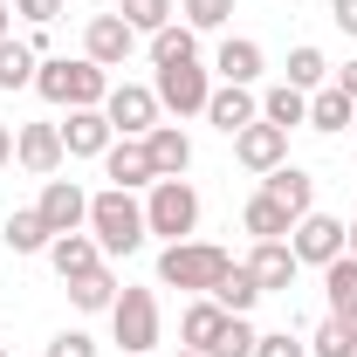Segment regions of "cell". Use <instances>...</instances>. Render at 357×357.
Segmentation results:
<instances>
[{"mask_svg": "<svg viewBox=\"0 0 357 357\" xmlns=\"http://www.w3.org/2000/svg\"><path fill=\"white\" fill-rule=\"evenodd\" d=\"M35 89H42L48 103H69V110H103V96H110V69H96L89 55H42Z\"/></svg>", "mask_w": 357, "mask_h": 357, "instance_id": "6da1fadb", "label": "cell"}, {"mask_svg": "<svg viewBox=\"0 0 357 357\" xmlns=\"http://www.w3.org/2000/svg\"><path fill=\"white\" fill-rule=\"evenodd\" d=\"M89 234L103 255H137L144 248V206L124 185H103V192H89Z\"/></svg>", "mask_w": 357, "mask_h": 357, "instance_id": "7a4b0ae2", "label": "cell"}, {"mask_svg": "<svg viewBox=\"0 0 357 357\" xmlns=\"http://www.w3.org/2000/svg\"><path fill=\"white\" fill-rule=\"evenodd\" d=\"M234 255L213 248V241H172L165 255H158V282L165 289H192V296H213V282H220Z\"/></svg>", "mask_w": 357, "mask_h": 357, "instance_id": "3957f363", "label": "cell"}, {"mask_svg": "<svg viewBox=\"0 0 357 357\" xmlns=\"http://www.w3.org/2000/svg\"><path fill=\"white\" fill-rule=\"evenodd\" d=\"M192 227H199V192L185 178H158L144 199V234H158L172 248V241H192Z\"/></svg>", "mask_w": 357, "mask_h": 357, "instance_id": "277c9868", "label": "cell"}, {"mask_svg": "<svg viewBox=\"0 0 357 357\" xmlns=\"http://www.w3.org/2000/svg\"><path fill=\"white\" fill-rule=\"evenodd\" d=\"M103 117H110V131H117V137H151V131H158V117H165V103H158V89H144V83H110Z\"/></svg>", "mask_w": 357, "mask_h": 357, "instance_id": "5b68a950", "label": "cell"}, {"mask_svg": "<svg viewBox=\"0 0 357 357\" xmlns=\"http://www.w3.org/2000/svg\"><path fill=\"white\" fill-rule=\"evenodd\" d=\"M110 330H117L124 351H158V296H151V289H117Z\"/></svg>", "mask_w": 357, "mask_h": 357, "instance_id": "8992f818", "label": "cell"}, {"mask_svg": "<svg viewBox=\"0 0 357 357\" xmlns=\"http://www.w3.org/2000/svg\"><path fill=\"white\" fill-rule=\"evenodd\" d=\"M151 89H158V103H165L172 117H206V96H213L206 69H199V55H192V62H165Z\"/></svg>", "mask_w": 357, "mask_h": 357, "instance_id": "52a82bcc", "label": "cell"}, {"mask_svg": "<svg viewBox=\"0 0 357 357\" xmlns=\"http://www.w3.org/2000/svg\"><path fill=\"white\" fill-rule=\"evenodd\" d=\"M131 48H137V28L110 7V14H89V28H83V55L96 62V69H124L131 62Z\"/></svg>", "mask_w": 357, "mask_h": 357, "instance_id": "ba28073f", "label": "cell"}, {"mask_svg": "<svg viewBox=\"0 0 357 357\" xmlns=\"http://www.w3.org/2000/svg\"><path fill=\"white\" fill-rule=\"evenodd\" d=\"M35 213L48 220V234H83V227H89V192L76 185V178H42Z\"/></svg>", "mask_w": 357, "mask_h": 357, "instance_id": "9c48e42d", "label": "cell"}, {"mask_svg": "<svg viewBox=\"0 0 357 357\" xmlns=\"http://www.w3.org/2000/svg\"><path fill=\"white\" fill-rule=\"evenodd\" d=\"M289 248H296V261L303 268H330L344 255V220H330V213H303V220L289 227Z\"/></svg>", "mask_w": 357, "mask_h": 357, "instance_id": "30bf717a", "label": "cell"}, {"mask_svg": "<svg viewBox=\"0 0 357 357\" xmlns=\"http://www.w3.org/2000/svg\"><path fill=\"white\" fill-rule=\"evenodd\" d=\"M234 158H241V165H248V172H275V165H289V131H282V124H268V117H255V124H248V131L234 137Z\"/></svg>", "mask_w": 357, "mask_h": 357, "instance_id": "8fae6325", "label": "cell"}, {"mask_svg": "<svg viewBox=\"0 0 357 357\" xmlns=\"http://www.w3.org/2000/svg\"><path fill=\"white\" fill-rule=\"evenodd\" d=\"M14 158H21V172L35 178H55L62 172V124H21V137H14Z\"/></svg>", "mask_w": 357, "mask_h": 357, "instance_id": "7c38bea8", "label": "cell"}, {"mask_svg": "<svg viewBox=\"0 0 357 357\" xmlns=\"http://www.w3.org/2000/svg\"><path fill=\"white\" fill-rule=\"evenodd\" d=\"M241 268L261 282V296H282V289H296V275H303V261H296V248H289V241H255V255H248Z\"/></svg>", "mask_w": 357, "mask_h": 357, "instance_id": "4fadbf2b", "label": "cell"}, {"mask_svg": "<svg viewBox=\"0 0 357 357\" xmlns=\"http://www.w3.org/2000/svg\"><path fill=\"white\" fill-rule=\"evenodd\" d=\"M255 117H261V96H255V89H241V83H220L213 96H206V124L227 131V137H241Z\"/></svg>", "mask_w": 357, "mask_h": 357, "instance_id": "5bb4252c", "label": "cell"}, {"mask_svg": "<svg viewBox=\"0 0 357 357\" xmlns=\"http://www.w3.org/2000/svg\"><path fill=\"white\" fill-rule=\"evenodd\" d=\"M261 192L289 213V220H303V213H316V178L303 172V165H275V172L261 178Z\"/></svg>", "mask_w": 357, "mask_h": 357, "instance_id": "9a60e30c", "label": "cell"}, {"mask_svg": "<svg viewBox=\"0 0 357 357\" xmlns=\"http://www.w3.org/2000/svg\"><path fill=\"white\" fill-rule=\"evenodd\" d=\"M110 144H117V131H110L103 110H69V124H62V151L69 158H103Z\"/></svg>", "mask_w": 357, "mask_h": 357, "instance_id": "2e32d148", "label": "cell"}, {"mask_svg": "<svg viewBox=\"0 0 357 357\" xmlns=\"http://www.w3.org/2000/svg\"><path fill=\"white\" fill-rule=\"evenodd\" d=\"M103 172H110V185H124V192H137V185H158L144 137H117V144L103 151Z\"/></svg>", "mask_w": 357, "mask_h": 357, "instance_id": "e0dca14e", "label": "cell"}, {"mask_svg": "<svg viewBox=\"0 0 357 357\" xmlns=\"http://www.w3.org/2000/svg\"><path fill=\"white\" fill-rule=\"evenodd\" d=\"M48 261L62 282H76V275H96L103 268V248H96V234H55L48 241Z\"/></svg>", "mask_w": 357, "mask_h": 357, "instance_id": "ac0fdd59", "label": "cell"}, {"mask_svg": "<svg viewBox=\"0 0 357 357\" xmlns=\"http://www.w3.org/2000/svg\"><path fill=\"white\" fill-rule=\"evenodd\" d=\"M144 151H151V172L158 178H185V165H192V137L178 131V124H158V131L144 137Z\"/></svg>", "mask_w": 357, "mask_h": 357, "instance_id": "d6986e66", "label": "cell"}, {"mask_svg": "<svg viewBox=\"0 0 357 357\" xmlns=\"http://www.w3.org/2000/svg\"><path fill=\"white\" fill-rule=\"evenodd\" d=\"M213 69H220V83L255 89V76H261V42H248V35H227L220 55H213Z\"/></svg>", "mask_w": 357, "mask_h": 357, "instance_id": "ffe728a7", "label": "cell"}, {"mask_svg": "<svg viewBox=\"0 0 357 357\" xmlns=\"http://www.w3.org/2000/svg\"><path fill=\"white\" fill-rule=\"evenodd\" d=\"M220 330H227V310L213 303V296H199L192 310L178 316V344H185V351H213V337H220Z\"/></svg>", "mask_w": 357, "mask_h": 357, "instance_id": "44dd1931", "label": "cell"}, {"mask_svg": "<svg viewBox=\"0 0 357 357\" xmlns=\"http://www.w3.org/2000/svg\"><path fill=\"white\" fill-rule=\"evenodd\" d=\"M351 117H357V103H351V96H344V89H337V83L310 89V131L337 137V131H351Z\"/></svg>", "mask_w": 357, "mask_h": 357, "instance_id": "7402d4cb", "label": "cell"}, {"mask_svg": "<svg viewBox=\"0 0 357 357\" xmlns=\"http://www.w3.org/2000/svg\"><path fill=\"white\" fill-rule=\"evenodd\" d=\"M0 241H7L14 255H48V241H55V234H48V220L35 213V206H14L7 227H0Z\"/></svg>", "mask_w": 357, "mask_h": 357, "instance_id": "603a6c76", "label": "cell"}, {"mask_svg": "<svg viewBox=\"0 0 357 357\" xmlns=\"http://www.w3.org/2000/svg\"><path fill=\"white\" fill-rule=\"evenodd\" d=\"M323 296H330V316L357 323V261L351 255H337V261L323 268Z\"/></svg>", "mask_w": 357, "mask_h": 357, "instance_id": "cb8c5ba5", "label": "cell"}, {"mask_svg": "<svg viewBox=\"0 0 357 357\" xmlns=\"http://www.w3.org/2000/svg\"><path fill=\"white\" fill-rule=\"evenodd\" d=\"M213 303H220L227 316H248V310H255V303H261V282H255L248 268L234 261V268H227V275H220V282H213Z\"/></svg>", "mask_w": 357, "mask_h": 357, "instance_id": "d4e9b609", "label": "cell"}, {"mask_svg": "<svg viewBox=\"0 0 357 357\" xmlns=\"http://www.w3.org/2000/svg\"><path fill=\"white\" fill-rule=\"evenodd\" d=\"M35 69H42V55H35V42H14V35L0 42V89H7V96L35 83Z\"/></svg>", "mask_w": 357, "mask_h": 357, "instance_id": "484cf974", "label": "cell"}, {"mask_svg": "<svg viewBox=\"0 0 357 357\" xmlns=\"http://www.w3.org/2000/svg\"><path fill=\"white\" fill-rule=\"evenodd\" d=\"M241 227H248L255 241H289V227H296V220H289V213H282L268 192H255V199L241 206Z\"/></svg>", "mask_w": 357, "mask_h": 357, "instance_id": "4316f807", "label": "cell"}, {"mask_svg": "<svg viewBox=\"0 0 357 357\" xmlns=\"http://www.w3.org/2000/svg\"><path fill=\"white\" fill-rule=\"evenodd\" d=\"M282 83L289 89H303V96H310V89H323L330 83V55H323V48H289V76H282Z\"/></svg>", "mask_w": 357, "mask_h": 357, "instance_id": "83f0119b", "label": "cell"}, {"mask_svg": "<svg viewBox=\"0 0 357 357\" xmlns=\"http://www.w3.org/2000/svg\"><path fill=\"white\" fill-rule=\"evenodd\" d=\"M261 117H268V124H282V131H296V124H310V96L289 89V83H275L261 96Z\"/></svg>", "mask_w": 357, "mask_h": 357, "instance_id": "f1b7e54d", "label": "cell"}, {"mask_svg": "<svg viewBox=\"0 0 357 357\" xmlns=\"http://www.w3.org/2000/svg\"><path fill=\"white\" fill-rule=\"evenodd\" d=\"M62 289H69V303H76V310H110V303H117V275H110V268H96V275H76V282H62Z\"/></svg>", "mask_w": 357, "mask_h": 357, "instance_id": "f546056e", "label": "cell"}, {"mask_svg": "<svg viewBox=\"0 0 357 357\" xmlns=\"http://www.w3.org/2000/svg\"><path fill=\"white\" fill-rule=\"evenodd\" d=\"M192 55H199V35H192L185 21H172V28L151 35V69H165V62H192Z\"/></svg>", "mask_w": 357, "mask_h": 357, "instance_id": "4dcf8cb0", "label": "cell"}, {"mask_svg": "<svg viewBox=\"0 0 357 357\" xmlns=\"http://www.w3.org/2000/svg\"><path fill=\"white\" fill-rule=\"evenodd\" d=\"M310 357H357V323H344V316H323L310 337Z\"/></svg>", "mask_w": 357, "mask_h": 357, "instance_id": "1f68e13d", "label": "cell"}, {"mask_svg": "<svg viewBox=\"0 0 357 357\" xmlns=\"http://www.w3.org/2000/svg\"><path fill=\"white\" fill-rule=\"evenodd\" d=\"M234 7H241V0H178V14H185V28H192V35L227 28V21H234Z\"/></svg>", "mask_w": 357, "mask_h": 357, "instance_id": "d6a6232c", "label": "cell"}, {"mask_svg": "<svg viewBox=\"0 0 357 357\" xmlns=\"http://www.w3.org/2000/svg\"><path fill=\"white\" fill-rule=\"evenodd\" d=\"M117 14L131 21L137 35H158V28H172V0H117Z\"/></svg>", "mask_w": 357, "mask_h": 357, "instance_id": "836d02e7", "label": "cell"}, {"mask_svg": "<svg viewBox=\"0 0 357 357\" xmlns=\"http://www.w3.org/2000/svg\"><path fill=\"white\" fill-rule=\"evenodd\" d=\"M255 337H261V330H255L248 316H227V330L213 337V351H206V357H255Z\"/></svg>", "mask_w": 357, "mask_h": 357, "instance_id": "e575fe53", "label": "cell"}, {"mask_svg": "<svg viewBox=\"0 0 357 357\" xmlns=\"http://www.w3.org/2000/svg\"><path fill=\"white\" fill-rule=\"evenodd\" d=\"M255 357H310V344L289 337V330H261V337H255Z\"/></svg>", "mask_w": 357, "mask_h": 357, "instance_id": "d590c367", "label": "cell"}, {"mask_svg": "<svg viewBox=\"0 0 357 357\" xmlns=\"http://www.w3.org/2000/svg\"><path fill=\"white\" fill-rule=\"evenodd\" d=\"M48 357H96V344L83 330H62V337H48Z\"/></svg>", "mask_w": 357, "mask_h": 357, "instance_id": "8d00e7d4", "label": "cell"}, {"mask_svg": "<svg viewBox=\"0 0 357 357\" xmlns=\"http://www.w3.org/2000/svg\"><path fill=\"white\" fill-rule=\"evenodd\" d=\"M14 14H28L35 28H48V21L62 14V0H14Z\"/></svg>", "mask_w": 357, "mask_h": 357, "instance_id": "74e56055", "label": "cell"}, {"mask_svg": "<svg viewBox=\"0 0 357 357\" xmlns=\"http://www.w3.org/2000/svg\"><path fill=\"white\" fill-rule=\"evenodd\" d=\"M330 21H337L344 35H357V0H330Z\"/></svg>", "mask_w": 357, "mask_h": 357, "instance_id": "f35d334b", "label": "cell"}, {"mask_svg": "<svg viewBox=\"0 0 357 357\" xmlns=\"http://www.w3.org/2000/svg\"><path fill=\"white\" fill-rule=\"evenodd\" d=\"M337 89H344V96L357 103V62H344V69H337Z\"/></svg>", "mask_w": 357, "mask_h": 357, "instance_id": "ab89813d", "label": "cell"}, {"mask_svg": "<svg viewBox=\"0 0 357 357\" xmlns=\"http://www.w3.org/2000/svg\"><path fill=\"white\" fill-rule=\"evenodd\" d=\"M0 165H14V131L0 124Z\"/></svg>", "mask_w": 357, "mask_h": 357, "instance_id": "60d3db41", "label": "cell"}, {"mask_svg": "<svg viewBox=\"0 0 357 357\" xmlns=\"http://www.w3.org/2000/svg\"><path fill=\"white\" fill-rule=\"evenodd\" d=\"M344 255H351V261H357V220L344 227Z\"/></svg>", "mask_w": 357, "mask_h": 357, "instance_id": "b9f144b4", "label": "cell"}, {"mask_svg": "<svg viewBox=\"0 0 357 357\" xmlns=\"http://www.w3.org/2000/svg\"><path fill=\"white\" fill-rule=\"evenodd\" d=\"M7 14H14V7H7V0H0V42H7Z\"/></svg>", "mask_w": 357, "mask_h": 357, "instance_id": "7bdbcfd3", "label": "cell"}, {"mask_svg": "<svg viewBox=\"0 0 357 357\" xmlns=\"http://www.w3.org/2000/svg\"><path fill=\"white\" fill-rule=\"evenodd\" d=\"M172 357H206V351H185V344H178V351H172Z\"/></svg>", "mask_w": 357, "mask_h": 357, "instance_id": "ee69618b", "label": "cell"}, {"mask_svg": "<svg viewBox=\"0 0 357 357\" xmlns=\"http://www.w3.org/2000/svg\"><path fill=\"white\" fill-rule=\"evenodd\" d=\"M0 357H7V344H0Z\"/></svg>", "mask_w": 357, "mask_h": 357, "instance_id": "f6af8a7d", "label": "cell"}, {"mask_svg": "<svg viewBox=\"0 0 357 357\" xmlns=\"http://www.w3.org/2000/svg\"><path fill=\"white\" fill-rule=\"evenodd\" d=\"M351 131H357V117H351Z\"/></svg>", "mask_w": 357, "mask_h": 357, "instance_id": "bcb514c9", "label": "cell"}]
</instances>
